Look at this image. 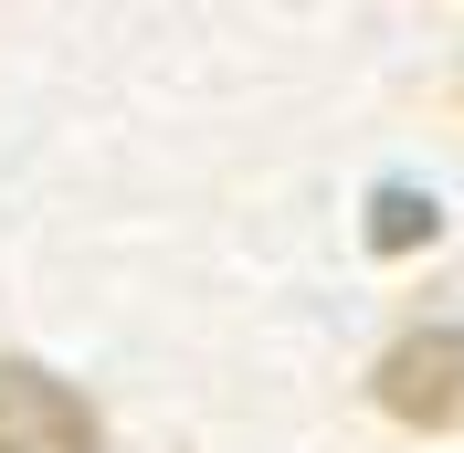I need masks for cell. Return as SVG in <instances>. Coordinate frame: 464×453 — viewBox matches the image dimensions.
Wrapping results in <instances>:
<instances>
[{
	"instance_id": "1",
	"label": "cell",
	"mask_w": 464,
	"mask_h": 453,
	"mask_svg": "<svg viewBox=\"0 0 464 453\" xmlns=\"http://www.w3.org/2000/svg\"><path fill=\"white\" fill-rule=\"evenodd\" d=\"M380 411L411 432L464 422V327H411L391 359H380Z\"/></svg>"
},
{
	"instance_id": "2",
	"label": "cell",
	"mask_w": 464,
	"mask_h": 453,
	"mask_svg": "<svg viewBox=\"0 0 464 453\" xmlns=\"http://www.w3.org/2000/svg\"><path fill=\"white\" fill-rule=\"evenodd\" d=\"M0 453H106V432L53 369L0 359Z\"/></svg>"
},
{
	"instance_id": "3",
	"label": "cell",
	"mask_w": 464,
	"mask_h": 453,
	"mask_svg": "<svg viewBox=\"0 0 464 453\" xmlns=\"http://www.w3.org/2000/svg\"><path fill=\"white\" fill-rule=\"evenodd\" d=\"M370 243H380V254H411V243H433V200L380 190V200H370Z\"/></svg>"
}]
</instances>
